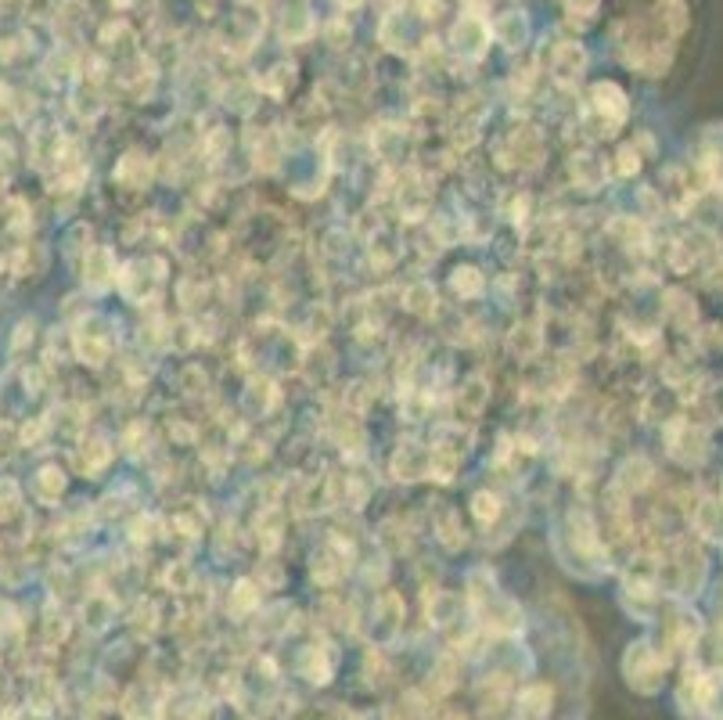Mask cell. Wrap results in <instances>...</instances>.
<instances>
[{"label": "cell", "mask_w": 723, "mask_h": 720, "mask_svg": "<svg viewBox=\"0 0 723 720\" xmlns=\"http://www.w3.org/2000/svg\"><path fill=\"white\" fill-rule=\"evenodd\" d=\"M457 296H479L482 292V274L475 267H457L454 278H450Z\"/></svg>", "instance_id": "cell-30"}, {"label": "cell", "mask_w": 723, "mask_h": 720, "mask_svg": "<svg viewBox=\"0 0 723 720\" xmlns=\"http://www.w3.org/2000/svg\"><path fill=\"white\" fill-rule=\"evenodd\" d=\"M277 159H281V141H277L274 130H263L256 144V166L259 170H274Z\"/></svg>", "instance_id": "cell-27"}, {"label": "cell", "mask_w": 723, "mask_h": 720, "mask_svg": "<svg viewBox=\"0 0 723 720\" xmlns=\"http://www.w3.org/2000/svg\"><path fill=\"white\" fill-rule=\"evenodd\" d=\"M508 350L515 353L518 360L536 357V353H540V332H536L533 324H518L515 332H511V339H508Z\"/></svg>", "instance_id": "cell-20"}, {"label": "cell", "mask_w": 723, "mask_h": 720, "mask_svg": "<svg viewBox=\"0 0 723 720\" xmlns=\"http://www.w3.org/2000/svg\"><path fill=\"white\" fill-rule=\"evenodd\" d=\"M393 472L396 479H407V483L429 476V450H421L418 443H403L393 458Z\"/></svg>", "instance_id": "cell-9"}, {"label": "cell", "mask_w": 723, "mask_h": 720, "mask_svg": "<svg viewBox=\"0 0 723 720\" xmlns=\"http://www.w3.org/2000/svg\"><path fill=\"white\" fill-rule=\"evenodd\" d=\"M130 530H134V533H130V537H134L137 544H141V540H152V530H155V522H152V519H137L134 526H130Z\"/></svg>", "instance_id": "cell-40"}, {"label": "cell", "mask_w": 723, "mask_h": 720, "mask_svg": "<svg viewBox=\"0 0 723 720\" xmlns=\"http://www.w3.org/2000/svg\"><path fill=\"white\" fill-rule=\"evenodd\" d=\"M310 33H313V18H310V8H306V0H288L285 15H281V36L292 40V44H299V40H306Z\"/></svg>", "instance_id": "cell-11"}, {"label": "cell", "mask_w": 723, "mask_h": 720, "mask_svg": "<svg viewBox=\"0 0 723 720\" xmlns=\"http://www.w3.org/2000/svg\"><path fill=\"white\" fill-rule=\"evenodd\" d=\"M349 566V544H342L339 537H331L317 555H313V576L321 584H335Z\"/></svg>", "instance_id": "cell-7"}, {"label": "cell", "mask_w": 723, "mask_h": 720, "mask_svg": "<svg viewBox=\"0 0 723 720\" xmlns=\"http://www.w3.org/2000/svg\"><path fill=\"white\" fill-rule=\"evenodd\" d=\"M295 83V69L292 65H274L270 69V76H263V90L267 94H274V98H285V90Z\"/></svg>", "instance_id": "cell-29"}, {"label": "cell", "mask_w": 723, "mask_h": 720, "mask_svg": "<svg viewBox=\"0 0 723 720\" xmlns=\"http://www.w3.org/2000/svg\"><path fill=\"white\" fill-rule=\"evenodd\" d=\"M569 173H572V180H576L583 191H598L601 184H605V166H601L598 155H590V152L572 155Z\"/></svg>", "instance_id": "cell-13"}, {"label": "cell", "mask_w": 723, "mask_h": 720, "mask_svg": "<svg viewBox=\"0 0 723 720\" xmlns=\"http://www.w3.org/2000/svg\"><path fill=\"white\" fill-rule=\"evenodd\" d=\"M583 72H587V51H583L576 40H562V44H554L551 51V80L558 87H576L583 80Z\"/></svg>", "instance_id": "cell-3"}, {"label": "cell", "mask_w": 723, "mask_h": 720, "mask_svg": "<svg viewBox=\"0 0 723 720\" xmlns=\"http://www.w3.org/2000/svg\"><path fill=\"white\" fill-rule=\"evenodd\" d=\"M497 159L500 166H526V170H533L536 162L544 159V137L533 126H515L508 141H500Z\"/></svg>", "instance_id": "cell-2"}, {"label": "cell", "mask_w": 723, "mask_h": 720, "mask_svg": "<svg viewBox=\"0 0 723 720\" xmlns=\"http://www.w3.org/2000/svg\"><path fill=\"white\" fill-rule=\"evenodd\" d=\"M457 468H461V450L450 447V443H436L429 450V476L436 483H450L457 476Z\"/></svg>", "instance_id": "cell-14"}, {"label": "cell", "mask_w": 723, "mask_h": 720, "mask_svg": "<svg viewBox=\"0 0 723 720\" xmlns=\"http://www.w3.org/2000/svg\"><path fill=\"white\" fill-rule=\"evenodd\" d=\"M101 40H105L108 47H112V40H134V29L126 26V22H112V26H105Z\"/></svg>", "instance_id": "cell-38"}, {"label": "cell", "mask_w": 723, "mask_h": 720, "mask_svg": "<svg viewBox=\"0 0 723 720\" xmlns=\"http://www.w3.org/2000/svg\"><path fill=\"white\" fill-rule=\"evenodd\" d=\"M83 278H87V285H94V288L112 285V281L119 278V274H116V256H112L105 245L90 249L87 252V263H83Z\"/></svg>", "instance_id": "cell-10"}, {"label": "cell", "mask_w": 723, "mask_h": 720, "mask_svg": "<svg viewBox=\"0 0 723 720\" xmlns=\"http://www.w3.org/2000/svg\"><path fill=\"white\" fill-rule=\"evenodd\" d=\"M382 44L389 47V51H414L418 44H425L421 40V18L411 15V11H393V15L382 22Z\"/></svg>", "instance_id": "cell-4"}, {"label": "cell", "mask_w": 723, "mask_h": 720, "mask_svg": "<svg viewBox=\"0 0 723 720\" xmlns=\"http://www.w3.org/2000/svg\"><path fill=\"white\" fill-rule=\"evenodd\" d=\"M630 116V105H626L623 87L616 83H594L590 90V105H587V126L594 137H612L619 126Z\"/></svg>", "instance_id": "cell-1"}, {"label": "cell", "mask_w": 723, "mask_h": 720, "mask_svg": "<svg viewBox=\"0 0 723 720\" xmlns=\"http://www.w3.org/2000/svg\"><path fill=\"white\" fill-rule=\"evenodd\" d=\"M648 483H652V465H648V458H641V454L619 468V486H623V490H634L637 494V490H644Z\"/></svg>", "instance_id": "cell-18"}, {"label": "cell", "mask_w": 723, "mask_h": 720, "mask_svg": "<svg viewBox=\"0 0 723 720\" xmlns=\"http://www.w3.org/2000/svg\"><path fill=\"white\" fill-rule=\"evenodd\" d=\"M695 530L702 533V537H720L723 533V501L709 497V501L698 504L695 508Z\"/></svg>", "instance_id": "cell-15"}, {"label": "cell", "mask_w": 723, "mask_h": 720, "mask_svg": "<svg viewBox=\"0 0 723 720\" xmlns=\"http://www.w3.org/2000/svg\"><path fill=\"white\" fill-rule=\"evenodd\" d=\"M450 40H454V47L465 54V58H482L486 47H490V22L482 15H475V11H468V15L457 18Z\"/></svg>", "instance_id": "cell-5"}, {"label": "cell", "mask_w": 723, "mask_h": 720, "mask_svg": "<svg viewBox=\"0 0 723 720\" xmlns=\"http://www.w3.org/2000/svg\"><path fill=\"white\" fill-rule=\"evenodd\" d=\"M76 461H80L83 472H98V468H105L108 461H112V447H108L105 440H90V443H83Z\"/></svg>", "instance_id": "cell-24"}, {"label": "cell", "mask_w": 723, "mask_h": 720, "mask_svg": "<svg viewBox=\"0 0 723 720\" xmlns=\"http://www.w3.org/2000/svg\"><path fill=\"white\" fill-rule=\"evenodd\" d=\"M375 148L382 159H396L403 148V130H396V126H378L375 130Z\"/></svg>", "instance_id": "cell-28"}, {"label": "cell", "mask_w": 723, "mask_h": 720, "mask_svg": "<svg viewBox=\"0 0 723 720\" xmlns=\"http://www.w3.org/2000/svg\"><path fill=\"white\" fill-rule=\"evenodd\" d=\"M457 609V598L454 594H447V591H439V594H432V620L436 623H447L450 620V612Z\"/></svg>", "instance_id": "cell-33"}, {"label": "cell", "mask_w": 723, "mask_h": 720, "mask_svg": "<svg viewBox=\"0 0 723 720\" xmlns=\"http://www.w3.org/2000/svg\"><path fill=\"white\" fill-rule=\"evenodd\" d=\"M62 486H65V479L58 468H44V472H40V494H44L47 501H51L54 494H62Z\"/></svg>", "instance_id": "cell-34"}, {"label": "cell", "mask_w": 723, "mask_h": 720, "mask_svg": "<svg viewBox=\"0 0 723 720\" xmlns=\"http://www.w3.org/2000/svg\"><path fill=\"white\" fill-rule=\"evenodd\" d=\"M256 602H259V591L249 584V580H241V584L234 587V602H231L234 612H245L249 605H256Z\"/></svg>", "instance_id": "cell-35"}, {"label": "cell", "mask_w": 723, "mask_h": 720, "mask_svg": "<svg viewBox=\"0 0 723 720\" xmlns=\"http://www.w3.org/2000/svg\"><path fill=\"white\" fill-rule=\"evenodd\" d=\"M472 512H475V519H479V522H493V519H497V515H500L497 497H493V494H475Z\"/></svg>", "instance_id": "cell-32"}, {"label": "cell", "mask_w": 723, "mask_h": 720, "mask_svg": "<svg viewBox=\"0 0 723 720\" xmlns=\"http://www.w3.org/2000/svg\"><path fill=\"white\" fill-rule=\"evenodd\" d=\"M335 4H339V8H360L364 0H335Z\"/></svg>", "instance_id": "cell-41"}, {"label": "cell", "mask_w": 723, "mask_h": 720, "mask_svg": "<svg viewBox=\"0 0 723 720\" xmlns=\"http://www.w3.org/2000/svg\"><path fill=\"white\" fill-rule=\"evenodd\" d=\"M166 580H170V587L173 591H188V584H191V569L184 566V562H177V566L166 573Z\"/></svg>", "instance_id": "cell-37"}, {"label": "cell", "mask_w": 723, "mask_h": 720, "mask_svg": "<svg viewBox=\"0 0 723 720\" xmlns=\"http://www.w3.org/2000/svg\"><path fill=\"white\" fill-rule=\"evenodd\" d=\"M706 429H698L691 422H673L670 425V454L680 465H698L706 458Z\"/></svg>", "instance_id": "cell-6"}, {"label": "cell", "mask_w": 723, "mask_h": 720, "mask_svg": "<svg viewBox=\"0 0 723 720\" xmlns=\"http://www.w3.org/2000/svg\"><path fill=\"white\" fill-rule=\"evenodd\" d=\"M249 407H259V411H267L270 407V400H274V393H270V382H252V389H249Z\"/></svg>", "instance_id": "cell-36"}, {"label": "cell", "mask_w": 723, "mask_h": 720, "mask_svg": "<svg viewBox=\"0 0 723 720\" xmlns=\"http://www.w3.org/2000/svg\"><path fill=\"white\" fill-rule=\"evenodd\" d=\"M76 350H80V357L87 360V364H105V357H108V335H98V332H87V335H80L76 339Z\"/></svg>", "instance_id": "cell-23"}, {"label": "cell", "mask_w": 723, "mask_h": 720, "mask_svg": "<svg viewBox=\"0 0 723 720\" xmlns=\"http://www.w3.org/2000/svg\"><path fill=\"white\" fill-rule=\"evenodd\" d=\"M400 209L407 220H421L429 213V191L421 184H411V188H400Z\"/></svg>", "instance_id": "cell-22"}, {"label": "cell", "mask_w": 723, "mask_h": 720, "mask_svg": "<svg viewBox=\"0 0 723 720\" xmlns=\"http://www.w3.org/2000/svg\"><path fill=\"white\" fill-rule=\"evenodd\" d=\"M403 306L418 317H432L436 314V288H432L429 281H414V285L407 288V296H403Z\"/></svg>", "instance_id": "cell-17"}, {"label": "cell", "mask_w": 723, "mask_h": 720, "mask_svg": "<svg viewBox=\"0 0 723 720\" xmlns=\"http://www.w3.org/2000/svg\"><path fill=\"white\" fill-rule=\"evenodd\" d=\"M436 530H439V540H443L450 551H457L465 544V526H461V515H457L454 508H443V512L436 515Z\"/></svg>", "instance_id": "cell-19"}, {"label": "cell", "mask_w": 723, "mask_h": 720, "mask_svg": "<svg viewBox=\"0 0 723 720\" xmlns=\"http://www.w3.org/2000/svg\"><path fill=\"white\" fill-rule=\"evenodd\" d=\"M152 159L148 155H141V152H126L123 159H119V166H116V180L123 184V188H130V191H137V188H148L152 184Z\"/></svg>", "instance_id": "cell-8"}, {"label": "cell", "mask_w": 723, "mask_h": 720, "mask_svg": "<svg viewBox=\"0 0 723 720\" xmlns=\"http://www.w3.org/2000/svg\"><path fill=\"white\" fill-rule=\"evenodd\" d=\"M8 699V688H4V681H0V702ZM0 710H4V706H0Z\"/></svg>", "instance_id": "cell-42"}, {"label": "cell", "mask_w": 723, "mask_h": 720, "mask_svg": "<svg viewBox=\"0 0 723 720\" xmlns=\"http://www.w3.org/2000/svg\"><path fill=\"white\" fill-rule=\"evenodd\" d=\"M486 400H490L486 382H482V378H468L465 386H461V393H457V411L468 414V418H475V414L486 407Z\"/></svg>", "instance_id": "cell-16"}, {"label": "cell", "mask_w": 723, "mask_h": 720, "mask_svg": "<svg viewBox=\"0 0 723 720\" xmlns=\"http://www.w3.org/2000/svg\"><path fill=\"white\" fill-rule=\"evenodd\" d=\"M612 234H616L626 249H641L644 238H648V234H644V224H637L634 216H619V220H612Z\"/></svg>", "instance_id": "cell-25"}, {"label": "cell", "mask_w": 723, "mask_h": 720, "mask_svg": "<svg viewBox=\"0 0 723 720\" xmlns=\"http://www.w3.org/2000/svg\"><path fill=\"white\" fill-rule=\"evenodd\" d=\"M637 166H641V155H637V148L630 144V148L619 152V173H637Z\"/></svg>", "instance_id": "cell-39"}, {"label": "cell", "mask_w": 723, "mask_h": 720, "mask_svg": "<svg viewBox=\"0 0 723 720\" xmlns=\"http://www.w3.org/2000/svg\"><path fill=\"white\" fill-rule=\"evenodd\" d=\"M227 144H231V134H227L224 126H213L206 134V141H202V152L209 155V159H224V152H227Z\"/></svg>", "instance_id": "cell-31"}, {"label": "cell", "mask_w": 723, "mask_h": 720, "mask_svg": "<svg viewBox=\"0 0 723 720\" xmlns=\"http://www.w3.org/2000/svg\"><path fill=\"white\" fill-rule=\"evenodd\" d=\"M256 537L263 548H277V540H281V508H263V512H259Z\"/></svg>", "instance_id": "cell-21"}, {"label": "cell", "mask_w": 723, "mask_h": 720, "mask_svg": "<svg viewBox=\"0 0 723 720\" xmlns=\"http://www.w3.org/2000/svg\"><path fill=\"white\" fill-rule=\"evenodd\" d=\"M493 36H497L500 44L504 47H526V40H529V22H526V15L522 11H504V15L493 22Z\"/></svg>", "instance_id": "cell-12"}, {"label": "cell", "mask_w": 723, "mask_h": 720, "mask_svg": "<svg viewBox=\"0 0 723 720\" xmlns=\"http://www.w3.org/2000/svg\"><path fill=\"white\" fill-rule=\"evenodd\" d=\"M666 314L673 317L677 328H691V321H695V303H691L684 292H666Z\"/></svg>", "instance_id": "cell-26"}]
</instances>
